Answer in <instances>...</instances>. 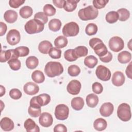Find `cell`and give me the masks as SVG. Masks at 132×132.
I'll return each instance as SVG.
<instances>
[{
    "label": "cell",
    "mask_w": 132,
    "mask_h": 132,
    "mask_svg": "<svg viewBox=\"0 0 132 132\" xmlns=\"http://www.w3.org/2000/svg\"><path fill=\"white\" fill-rule=\"evenodd\" d=\"M62 64L57 61H50L47 62L44 68L45 74L49 77H54L60 75L63 72Z\"/></svg>",
    "instance_id": "obj_1"
},
{
    "label": "cell",
    "mask_w": 132,
    "mask_h": 132,
    "mask_svg": "<svg viewBox=\"0 0 132 132\" xmlns=\"http://www.w3.org/2000/svg\"><path fill=\"white\" fill-rule=\"evenodd\" d=\"M98 14V10L92 5L80 9L78 12L79 18L82 21L94 20L97 18Z\"/></svg>",
    "instance_id": "obj_2"
},
{
    "label": "cell",
    "mask_w": 132,
    "mask_h": 132,
    "mask_svg": "<svg viewBox=\"0 0 132 132\" xmlns=\"http://www.w3.org/2000/svg\"><path fill=\"white\" fill-rule=\"evenodd\" d=\"M44 28V24L35 19L29 20L24 26L25 30L28 34L39 33L43 30Z\"/></svg>",
    "instance_id": "obj_3"
},
{
    "label": "cell",
    "mask_w": 132,
    "mask_h": 132,
    "mask_svg": "<svg viewBox=\"0 0 132 132\" xmlns=\"http://www.w3.org/2000/svg\"><path fill=\"white\" fill-rule=\"evenodd\" d=\"M117 116L122 121H128L131 117L130 106L127 103H122L118 107Z\"/></svg>",
    "instance_id": "obj_4"
},
{
    "label": "cell",
    "mask_w": 132,
    "mask_h": 132,
    "mask_svg": "<svg viewBox=\"0 0 132 132\" xmlns=\"http://www.w3.org/2000/svg\"><path fill=\"white\" fill-rule=\"evenodd\" d=\"M79 31V26L74 22L67 23L62 28V34L65 37L76 36L78 35Z\"/></svg>",
    "instance_id": "obj_5"
},
{
    "label": "cell",
    "mask_w": 132,
    "mask_h": 132,
    "mask_svg": "<svg viewBox=\"0 0 132 132\" xmlns=\"http://www.w3.org/2000/svg\"><path fill=\"white\" fill-rule=\"evenodd\" d=\"M41 106L37 103V96L31 98L30 101V105L28 109L29 114L34 118H37L41 113Z\"/></svg>",
    "instance_id": "obj_6"
},
{
    "label": "cell",
    "mask_w": 132,
    "mask_h": 132,
    "mask_svg": "<svg viewBox=\"0 0 132 132\" xmlns=\"http://www.w3.org/2000/svg\"><path fill=\"white\" fill-rule=\"evenodd\" d=\"M108 45L111 51L114 52H119L123 49L124 42L123 39L120 37L114 36L109 40Z\"/></svg>",
    "instance_id": "obj_7"
},
{
    "label": "cell",
    "mask_w": 132,
    "mask_h": 132,
    "mask_svg": "<svg viewBox=\"0 0 132 132\" xmlns=\"http://www.w3.org/2000/svg\"><path fill=\"white\" fill-rule=\"evenodd\" d=\"M69 109L65 104H59L56 106L55 110V116L59 120H65L69 116Z\"/></svg>",
    "instance_id": "obj_8"
},
{
    "label": "cell",
    "mask_w": 132,
    "mask_h": 132,
    "mask_svg": "<svg viewBox=\"0 0 132 132\" xmlns=\"http://www.w3.org/2000/svg\"><path fill=\"white\" fill-rule=\"evenodd\" d=\"M95 74L97 77L103 81H108L111 77V72L110 70L103 65H99L96 68Z\"/></svg>",
    "instance_id": "obj_9"
},
{
    "label": "cell",
    "mask_w": 132,
    "mask_h": 132,
    "mask_svg": "<svg viewBox=\"0 0 132 132\" xmlns=\"http://www.w3.org/2000/svg\"><path fill=\"white\" fill-rule=\"evenodd\" d=\"M6 39L8 44L10 45H15L20 41V34L16 29H11L8 31L6 36Z\"/></svg>",
    "instance_id": "obj_10"
},
{
    "label": "cell",
    "mask_w": 132,
    "mask_h": 132,
    "mask_svg": "<svg viewBox=\"0 0 132 132\" xmlns=\"http://www.w3.org/2000/svg\"><path fill=\"white\" fill-rule=\"evenodd\" d=\"M19 55L15 49H10L6 51L1 50L0 61L5 62L12 59H18Z\"/></svg>",
    "instance_id": "obj_11"
},
{
    "label": "cell",
    "mask_w": 132,
    "mask_h": 132,
    "mask_svg": "<svg viewBox=\"0 0 132 132\" xmlns=\"http://www.w3.org/2000/svg\"><path fill=\"white\" fill-rule=\"evenodd\" d=\"M81 83L79 81L77 80H71L67 86V91L72 95H77L78 94L81 89Z\"/></svg>",
    "instance_id": "obj_12"
},
{
    "label": "cell",
    "mask_w": 132,
    "mask_h": 132,
    "mask_svg": "<svg viewBox=\"0 0 132 132\" xmlns=\"http://www.w3.org/2000/svg\"><path fill=\"white\" fill-rule=\"evenodd\" d=\"M40 124L44 127H48L51 126L53 122L52 116L48 112L42 113L39 119Z\"/></svg>",
    "instance_id": "obj_13"
},
{
    "label": "cell",
    "mask_w": 132,
    "mask_h": 132,
    "mask_svg": "<svg viewBox=\"0 0 132 132\" xmlns=\"http://www.w3.org/2000/svg\"><path fill=\"white\" fill-rule=\"evenodd\" d=\"M24 92L29 95H33L37 94L39 91V86L32 82H28L24 85L23 87Z\"/></svg>",
    "instance_id": "obj_14"
},
{
    "label": "cell",
    "mask_w": 132,
    "mask_h": 132,
    "mask_svg": "<svg viewBox=\"0 0 132 132\" xmlns=\"http://www.w3.org/2000/svg\"><path fill=\"white\" fill-rule=\"evenodd\" d=\"M114 107L112 104L110 102L104 103L100 107V112L101 116L108 117H109L113 113Z\"/></svg>",
    "instance_id": "obj_15"
},
{
    "label": "cell",
    "mask_w": 132,
    "mask_h": 132,
    "mask_svg": "<svg viewBox=\"0 0 132 132\" xmlns=\"http://www.w3.org/2000/svg\"><path fill=\"white\" fill-rule=\"evenodd\" d=\"M125 76L123 73L120 71L114 72L112 77V83L117 87L122 86L125 82Z\"/></svg>",
    "instance_id": "obj_16"
},
{
    "label": "cell",
    "mask_w": 132,
    "mask_h": 132,
    "mask_svg": "<svg viewBox=\"0 0 132 132\" xmlns=\"http://www.w3.org/2000/svg\"><path fill=\"white\" fill-rule=\"evenodd\" d=\"M1 128L6 131L12 130L14 127L13 121L8 117H4L2 119L0 122Z\"/></svg>",
    "instance_id": "obj_17"
},
{
    "label": "cell",
    "mask_w": 132,
    "mask_h": 132,
    "mask_svg": "<svg viewBox=\"0 0 132 132\" xmlns=\"http://www.w3.org/2000/svg\"><path fill=\"white\" fill-rule=\"evenodd\" d=\"M24 128L27 132H39V127L36 124L35 122L31 119H27L24 124Z\"/></svg>",
    "instance_id": "obj_18"
},
{
    "label": "cell",
    "mask_w": 132,
    "mask_h": 132,
    "mask_svg": "<svg viewBox=\"0 0 132 132\" xmlns=\"http://www.w3.org/2000/svg\"><path fill=\"white\" fill-rule=\"evenodd\" d=\"M95 53L99 56L102 57L104 56L108 53V50L105 44L103 43V41L96 44L93 48Z\"/></svg>",
    "instance_id": "obj_19"
},
{
    "label": "cell",
    "mask_w": 132,
    "mask_h": 132,
    "mask_svg": "<svg viewBox=\"0 0 132 132\" xmlns=\"http://www.w3.org/2000/svg\"><path fill=\"white\" fill-rule=\"evenodd\" d=\"M4 18L7 22L9 23H13L15 22L18 19V13L14 10H7L4 13Z\"/></svg>",
    "instance_id": "obj_20"
},
{
    "label": "cell",
    "mask_w": 132,
    "mask_h": 132,
    "mask_svg": "<svg viewBox=\"0 0 132 132\" xmlns=\"http://www.w3.org/2000/svg\"><path fill=\"white\" fill-rule=\"evenodd\" d=\"M52 47V44L47 40L41 41L38 45V50L39 52L43 54H47L48 53L49 51Z\"/></svg>",
    "instance_id": "obj_21"
},
{
    "label": "cell",
    "mask_w": 132,
    "mask_h": 132,
    "mask_svg": "<svg viewBox=\"0 0 132 132\" xmlns=\"http://www.w3.org/2000/svg\"><path fill=\"white\" fill-rule=\"evenodd\" d=\"M84 106V101L81 97L73 98L71 101V106L75 110L79 111L82 109Z\"/></svg>",
    "instance_id": "obj_22"
},
{
    "label": "cell",
    "mask_w": 132,
    "mask_h": 132,
    "mask_svg": "<svg viewBox=\"0 0 132 132\" xmlns=\"http://www.w3.org/2000/svg\"><path fill=\"white\" fill-rule=\"evenodd\" d=\"M86 100L87 106L90 108L95 107L98 103V96L93 93L88 94L86 97Z\"/></svg>",
    "instance_id": "obj_23"
},
{
    "label": "cell",
    "mask_w": 132,
    "mask_h": 132,
    "mask_svg": "<svg viewBox=\"0 0 132 132\" xmlns=\"http://www.w3.org/2000/svg\"><path fill=\"white\" fill-rule=\"evenodd\" d=\"M131 59L130 53L126 51H124L120 53L118 55V60L121 63H127L129 62Z\"/></svg>",
    "instance_id": "obj_24"
},
{
    "label": "cell",
    "mask_w": 132,
    "mask_h": 132,
    "mask_svg": "<svg viewBox=\"0 0 132 132\" xmlns=\"http://www.w3.org/2000/svg\"><path fill=\"white\" fill-rule=\"evenodd\" d=\"M107 126L106 121L103 118H98L96 119L93 123L94 129L97 131H102L105 130Z\"/></svg>",
    "instance_id": "obj_25"
},
{
    "label": "cell",
    "mask_w": 132,
    "mask_h": 132,
    "mask_svg": "<svg viewBox=\"0 0 132 132\" xmlns=\"http://www.w3.org/2000/svg\"><path fill=\"white\" fill-rule=\"evenodd\" d=\"M74 54L76 58L87 56L88 53V48L85 46H79L73 49Z\"/></svg>",
    "instance_id": "obj_26"
},
{
    "label": "cell",
    "mask_w": 132,
    "mask_h": 132,
    "mask_svg": "<svg viewBox=\"0 0 132 132\" xmlns=\"http://www.w3.org/2000/svg\"><path fill=\"white\" fill-rule=\"evenodd\" d=\"M31 78L37 84H41L44 81L45 76L42 71L36 70L32 72L31 74Z\"/></svg>",
    "instance_id": "obj_27"
},
{
    "label": "cell",
    "mask_w": 132,
    "mask_h": 132,
    "mask_svg": "<svg viewBox=\"0 0 132 132\" xmlns=\"http://www.w3.org/2000/svg\"><path fill=\"white\" fill-rule=\"evenodd\" d=\"M37 101L41 106H44L50 102L51 96L46 93L41 94L37 96Z\"/></svg>",
    "instance_id": "obj_28"
},
{
    "label": "cell",
    "mask_w": 132,
    "mask_h": 132,
    "mask_svg": "<svg viewBox=\"0 0 132 132\" xmlns=\"http://www.w3.org/2000/svg\"><path fill=\"white\" fill-rule=\"evenodd\" d=\"M97 59L93 55L87 56L84 59V64L89 68L92 69L97 64Z\"/></svg>",
    "instance_id": "obj_29"
},
{
    "label": "cell",
    "mask_w": 132,
    "mask_h": 132,
    "mask_svg": "<svg viewBox=\"0 0 132 132\" xmlns=\"http://www.w3.org/2000/svg\"><path fill=\"white\" fill-rule=\"evenodd\" d=\"M39 64L38 59L33 56H29L26 60V65L27 68L32 70L35 69Z\"/></svg>",
    "instance_id": "obj_30"
},
{
    "label": "cell",
    "mask_w": 132,
    "mask_h": 132,
    "mask_svg": "<svg viewBox=\"0 0 132 132\" xmlns=\"http://www.w3.org/2000/svg\"><path fill=\"white\" fill-rule=\"evenodd\" d=\"M61 26V22L60 20L58 19H53L50 21L48 23L49 29L54 32L60 30Z\"/></svg>",
    "instance_id": "obj_31"
},
{
    "label": "cell",
    "mask_w": 132,
    "mask_h": 132,
    "mask_svg": "<svg viewBox=\"0 0 132 132\" xmlns=\"http://www.w3.org/2000/svg\"><path fill=\"white\" fill-rule=\"evenodd\" d=\"M68 39L64 36H60L57 37L54 41V45L58 48H61L65 47L68 44Z\"/></svg>",
    "instance_id": "obj_32"
},
{
    "label": "cell",
    "mask_w": 132,
    "mask_h": 132,
    "mask_svg": "<svg viewBox=\"0 0 132 132\" xmlns=\"http://www.w3.org/2000/svg\"><path fill=\"white\" fill-rule=\"evenodd\" d=\"M33 10L31 7L28 6H25L22 7L19 11L20 16L24 19H27L32 14Z\"/></svg>",
    "instance_id": "obj_33"
},
{
    "label": "cell",
    "mask_w": 132,
    "mask_h": 132,
    "mask_svg": "<svg viewBox=\"0 0 132 132\" xmlns=\"http://www.w3.org/2000/svg\"><path fill=\"white\" fill-rule=\"evenodd\" d=\"M79 2V1L67 0L65 1L63 8L67 12H72L76 8L77 3Z\"/></svg>",
    "instance_id": "obj_34"
},
{
    "label": "cell",
    "mask_w": 132,
    "mask_h": 132,
    "mask_svg": "<svg viewBox=\"0 0 132 132\" xmlns=\"http://www.w3.org/2000/svg\"><path fill=\"white\" fill-rule=\"evenodd\" d=\"M106 21L112 24L117 22L119 19V15L117 12L114 11H111L108 12L105 17Z\"/></svg>",
    "instance_id": "obj_35"
},
{
    "label": "cell",
    "mask_w": 132,
    "mask_h": 132,
    "mask_svg": "<svg viewBox=\"0 0 132 132\" xmlns=\"http://www.w3.org/2000/svg\"><path fill=\"white\" fill-rule=\"evenodd\" d=\"M117 13L119 15V20L120 21H125L129 19L130 16L129 11L125 8H121L118 9Z\"/></svg>",
    "instance_id": "obj_36"
},
{
    "label": "cell",
    "mask_w": 132,
    "mask_h": 132,
    "mask_svg": "<svg viewBox=\"0 0 132 132\" xmlns=\"http://www.w3.org/2000/svg\"><path fill=\"white\" fill-rule=\"evenodd\" d=\"M97 30L98 28L95 24L89 23L86 27L85 32L88 36H92L96 34Z\"/></svg>",
    "instance_id": "obj_37"
},
{
    "label": "cell",
    "mask_w": 132,
    "mask_h": 132,
    "mask_svg": "<svg viewBox=\"0 0 132 132\" xmlns=\"http://www.w3.org/2000/svg\"><path fill=\"white\" fill-rule=\"evenodd\" d=\"M7 62L11 69L13 71H18L21 68V63L18 59H12L8 61Z\"/></svg>",
    "instance_id": "obj_38"
},
{
    "label": "cell",
    "mask_w": 132,
    "mask_h": 132,
    "mask_svg": "<svg viewBox=\"0 0 132 132\" xmlns=\"http://www.w3.org/2000/svg\"><path fill=\"white\" fill-rule=\"evenodd\" d=\"M68 74L71 76H77L80 73V69L76 65H71L69 67L68 69Z\"/></svg>",
    "instance_id": "obj_39"
},
{
    "label": "cell",
    "mask_w": 132,
    "mask_h": 132,
    "mask_svg": "<svg viewBox=\"0 0 132 132\" xmlns=\"http://www.w3.org/2000/svg\"><path fill=\"white\" fill-rule=\"evenodd\" d=\"M56 9L51 4H46L43 7V12L47 16H53L56 13Z\"/></svg>",
    "instance_id": "obj_40"
},
{
    "label": "cell",
    "mask_w": 132,
    "mask_h": 132,
    "mask_svg": "<svg viewBox=\"0 0 132 132\" xmlns=\"http://www.w3.org/2000/svg\"><path fill=\"white\" fill-rule=\"evenodd\" d=\"M64 57L66 60L70 62L74 61L77 59L74 54L73 49H69L65 51L64 53Z\"/></svg>",
    "instance_id": "obj_41"
},
{
    "label": "cell",
    "mask_w": 132,
    "mask_h": 132,
    "mask_svg": "<svg viewBox=\"0 0 132 132\" xmlns=\"http://www.w3.org/2000/svg\"><path fill=\"white\" fill-rule=\"evenodd\" d=\"M49 56L53 59H59L61 56V51L57 47H52L48 52Z\"/></svg>",
    "instance_id": "obj_42"
},
{
    "label": "cell",
    "mask_w": 132,
    "mask_h": 132,
    "mask_svg": "<svg viewBox=\"0 0 132 132\" xmlns=\"http://www.w3.org/2000/svg\"><path fill=\"white\" fill-rule=\"evenodd\" d=\"M16 51L19 57H25L27 56L29 53L28 47L24 46H19L15 48Z\"/></svg>",
    "instance_id": "obj_43"
},
{
    "label": "cell",
    "mask_w": 132,
    "mask_h": 132,
    "mask_svg": "<svg viewBox=\"0 0 132 132\" xmlns=\"http://www.w3.org/2000/svg\"><path fill=\"white\" fill-rule=\"evenodd\" d=\"M34 19L40 21L44 24H46L48 21L47 16L42 12H39L36 13L34 15Z\"/></svg>",
    "instance_id": "obj_44"
},
{
    "label": "cell",
    "mask_w": 132,
    "mask_h": 132,
    "mask_svg": "<svg viewBox=\"0 0 132 132\" xmlns=\"http://www.w3.org/2000/svg\"><path fill=\"white\" fill-rule=\"evenodd\" d=\"M22 92L21 91L16 88L12 89L9 92V95L11 98L13 100H19L22 96Z\"/></svg>",
    "instance_id": "obj_45"
},
{
    "label": "cell",
    "mask_w": 132,
    "mask_h": 132,
    "mask_svg": "<svg viewBox=\"0 0 132 132\" xmlns=\"http://www.w3.org/2000/svg\"><path fill=\"white\" fill-rule=\"evenodd\" d=\"M108 0H94L93 1V7L96 9H102L105 7L108 3Z\"/></svg>",
    "instance_id": "obj_46"
},
{
    "label": "cell",
    "mask_w": 132,
    "mask_h": 132,
    "mask_svg": "<svg viewBox=\"0 0 132 132\" xmlns=\"http://www.w3.org/2000/svg\"><path fill=\"white\" fill-rule=\"evenodd\" d=\"M92 91L95 94H101L103 91V87L101 84L98 82H95L92 86Z\"/></svg>",
    "instance_id": "obj_47"
},
{
    "label": "cell",
    "mask_w": 132,
    "mask_h": 132,
    "mask_svg": "<svg viewBox=\"0 0 132 132\" xmlns=\"http://www.w3.org/2000/svg\"><path fill=\"white\" fill-rule=\"evenodd\" d=\"M25 0H10L9 1V6L13 8H17L23 4Z\"/></svg>",
    "instance_id": "obj_48"
},
{
    "label": "cell",
    "mask_w": 132,
    "mask_h": 132,
    "mask_svg": "<svg viewBox=\"0 0 132 132\" xmlns=\"http://www.w3.org/2000/svg\"><path fill=\"white\" fill-rule=\"evenodd\" d=\"M54 131L55 132H66L67 131V128L66 126L62 124H59L56 125L54 128Z\"/></svg>",
    "instance_id": "obj_49"
},
{
    "label": "cell",
    "mask_w": 132,
    "mask_h": 132,
    "mask_svg": "<svg viewBox=\"0 0 132 132\" xmlns=\"http://www.w3.org/2000/svg\"><path fill=\"white\" fill-rule=\"evenodd\" d=\"M112 59V55L110 52H108L107 54L103 57H100V59L103 62H109Z\"/></svg>",
    "instance_id": "obj_50"
},
{
    "label": "cell",
    "mask_w": 132,
    "mask_h": 132,
    "mask_svg": "<svg viewBox=\"0 0 132 132\" xmlns=\"http://www.w3.org/2000/svg\"><path fill=\"white\" fill-rule=\"evenodd\" d=\"M53 3L54 5L58 8H62L65 3L64 0H53Z\"/></svg>",
    "instance_id": "obj_51"
},
{
    "label": "cell",
    "mask_w": 132,
    "mask_h": 132,
    "mask_svg": "<svg viewBox=\"0 0 132 132\" xmlns=\"http://www.w3.org/2000/svg\"><path fill=\"white\" fill-rule=\"evenodd\" d=\"M102 40H101L99 38H92L89 41V45L90 46L93 48V47L96 44H97L99 42H102Z\"/></svg>",
    "instance_id": "obj_52"
},
{
    "label": "cell",
    "mask_w": 132,
    "mask_h": 132,
    "mask_svg": "<svg viewBox=\"0 0 132 132\" xmlns=\"http://www.w3.org/2000/svg\"><path fill=\"white\" fill-rule=\"evenodd\" d=\"M0 26H1V29H0V36H3L4 35L7 31V27L5 23L1 22L0 23Z\"/></svg>",
    "instance_id": "obj_53"
},
{
    "label": "cell",
    "mask_w": 132,
    "mask_h": 132,
    "mask_svg": "<svg viewBox=\"0 0 132 132\" xmlns=\"http://www.w3.org/2000/svg\"><path fill=\"white\" fill-rule=\"evenodd\" d=\"M125 72H126V74L127 76V77L130 79H132V77H131V62L127 67Z\"/></svg>",
    "instance_id": "obj_54"
},
{
    "label": "cell",
    "mask_w": 132,
    "mask_h": 132,
    "mask_svg": "<svg viewBox=\"0 0 132 132\" xmlns=\"http://www.w3.org/2000/svg\"><path fill=\"white\" fill-rule=\"evenodd\" d=\"M0 89H1V91H0V96H3L5 94L6 90L5 87H4L2 85L0 86Z\"/></svg>",
    "instance_id": "obj_55"
},
{
    "label": "cell",
    "mask_w": 132,
    "mask_h": 132,
    "mask_svg": "<svg viewBox=\"0 0 132 132\" xmlns=\"http://www.w3.org/2000/svg\"><path fill=\"white\" fill-rule=\"evenodd\" d=\"M131 40H130V41H129V43H128V44H129V45H128V48L130 49V50H131V48H130V46H131Z\"/></svg>",
    "instance_id": "obj_56"
}]
</instances>
